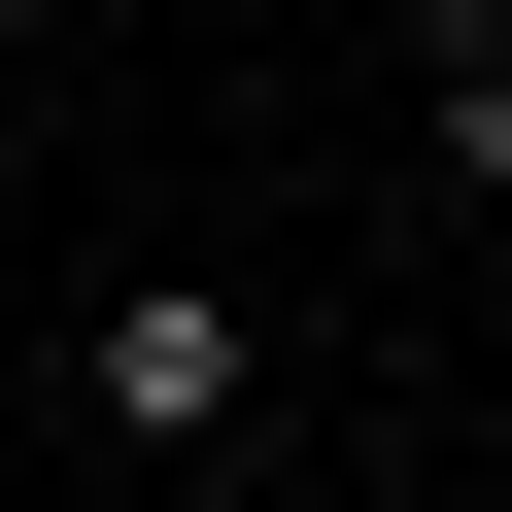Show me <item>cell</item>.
Masks as SVG:
<instances>
[{"mask_svg": "<svg viewBox=\"0 0 512 512\" xmlns=\"http://www.w3.org/2000/svg\"><path fill=\"white\" fill-rule=\"evenodd\" d=\"M69 376H103L137 444H205V410H239V274H103V342H69Z\"/></svg>", "mask_w": 512, "mask_h": 512, "instance_id": "obj_1", "label": "cell"}, {"mask_svg": "<svg viewBox=\"0 0 512 512\" xmlns=\"http://www.w3.org/2000/svg\"><path fill=\"white\" fill-rule=\"evenodd\" d=\"M410 69H444V171L512 205V0H410Z\"/></svg>", "mask_w": 512, "mask_h": 512, "instance_id": "obj_2", "label": "cell"}]
</instances>
